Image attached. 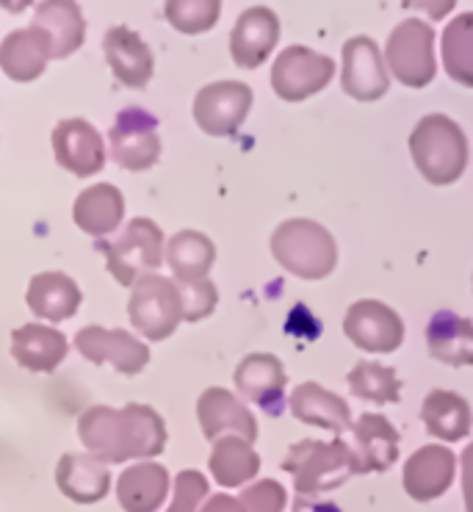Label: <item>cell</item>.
Returning a JSON list of instances; mask_svg holds the SVG:
<instances>
[{
  "label": "cell",
  "mask_w": 473,
  "mask_h": 512,
  "mask_svg": "<svg viewBox=\"0 0 473 512\" xmlns=\"http://www.w3.org/2000/svg\"><path fill=\"white\" fill-rule=\"evenodd\" d=\"M78 438L100 463L117 465L164 452V418L147 405H95L78 416Z\"/></svg>",
  "instance_id": "6da1fadb"
},
{
  "label": "cell",
  "mask_w": 473,
  "mask_h": 512,
  "mask_svg": "<svg viewBox=\"0 0 473 512\" xmlns=\"http://www.w3.org/2000/svg\"><path fill=\"white\" fill-rule=\"evenodd\" d=\"M283 468L294 477V488L299 496H319L341 488L346 479L355 474H366L363 463L352 446L341 438L335 441H299L288 449Z\"/></svg>",
  "instance_id": "7a4b0ae2"
},
{
  "label": "cell",
  "mask_w": 473,
  "mask_h": 512,
  "mask_svg": "<svg viewBox=\"0 0 473 512\" xmlns=\"http://www.w3.org/2000/svg\"><path fill=\"white\" fill-rule=\"evenodd\" d=\"M410 153L418 172L432 186H449L468 167V139L460 125L443 114H429L415 125Z\"/></svg>",
  "instance_id": "3957f363"
},
{
  "label": "cell",
  "mask_w": 473,
  "mask_h": 512,
  "mask_svg": "<svg viewBox=\"0 0 473 512\" xmlns=\"http://www.w3.org/2000/svg\"><path fill=\"white\" fill-rule=\"evenodd\" d=\"M274 261L302 280H321L338 263V244L327 227L310 219H288L272 236Z\"/></svg>",
  "instance_id": "277c9868"
},
{
  "label": "cell",
  "mask_w": 473,
  "mask_h": 512,
  "mask_svg": "<svg viewBox=\"0 0 473 512\" xmlns=\"http://www.w3.org/2000/svg\"><path fill=\"white\" fill-rule=\"evenodd\" d=\"M106 255L108 272L119 286H133L144 274H155L164 263V233L147 216L131 219L114 241H97Z\"/></svg>",
  "instance_id": "5b68a950"
},
{
  "label": "cell",
  "mask_w": 473,
  "mask_h": 512,
  "mask_svg": "<svg viewBox=\"0 0 473 512\" xmlns=\"http://www.w3.org/2000/svg\"><path fill=\"white\" fill-rule=\"evenodd\" d=\"M131 324L150 341H164L183 322V302L175 280L164 274H144L133 283L128 302Z\"/></svg>",
  "instance_id": "8992f818"
},
{
  "label": "cell",
  "mask_w": 473,
  "mask_h": 512,
  "mask_svg": "<svg viewBox=\"0 0 473 512\" xmlns=\"http://www.w3.org/2000/svg\"><path fill=\"white\" fill-rule=\"evenodd\" d=\"M388 70L404 86L432 84L435 78V31L424 20H404L393 28L388 48H385Z\"/></svg>",
  "instance_id": "52a82bcc"
},
{
  "label": "cell",
  "mask_w": 473,
  "mask_h": 512,
  "mask_svg": "<svg viewBox=\"0 0 473 512\" xmlns=\"http://www.w3.org/2000/svg\"><path fill=\"white\" fill-rule=\"evenodd\" d=\"M108 153L119 167L131 172L155 167L161 158L158 120L139 106L122 108L108 131Z\"/></svg>",
  "instance_id": "ba28073f"
},
{
  "label": "cell",
  "mask_w": 473,
  "mask_h": 512,
  "mask_svg": "<svg viewBox=\"0 0 473 512\" xmlns=\"http://www.w3.org/2000/svg\"><path fill=\"white\" fill-rule=\"evenodd\" d=\"M335 75V61L324 53L305 48V45H291L285 48L272 70V89L288 103L308 100L310 95L321 92L330 84Z\"/></svg>",
  "instance_id": "9c48e42d"
},
{
  "label": "cell",
  "mask_w": 473,
  "mask_h": 512,
  "mask_svg": "<svg viewBox=\"0 0 473 512\" xmlns=\"http://www.w3.org/2000/svg\"><path fill=\"white\" fill-rule=\"evenodd\" d=\"M252 108V89L241 81H216L194 97V120L208 136H233Z\"/></svg>",
  "instance_id": "30bf717a"
},
{
  "label": "cell",
  "mask_w": 473,
  "mask_h": 512,
  "mask_svg": "<svg viewBox=\"0 0 473 512\" xmlns=\"http://www.w3.org/2000/svg\"><path fill=\"white\" fill-rule=\"evenodd\" d=\"M343 333L363 352H393L404 341V324L399 313L379 299H360L346 310Z\"/></svg>",
  "instance_id": "8fae6325"
},
{
  "label": "cell",
  "mask_w": 473,
  "mask_h": 512,
  "mask_svg": "<svg viewBox=\"0 0 473 512\" xmlns=\"http://www.w3.org/2000/svg\"><path fill=\"white\" fill-rule=\"evenodd\" d=\"M75 349L81 352L83 358L92 363H111L119 374H139V371L150 363V349L144 341H139L136 335L128 330H106V327H83L75 335Z\"/></svg>",
  "instance_id": "7c38bea8"
},
{
  "label": "cell",
  "mask_w": 473,
  "mask_h": 512,
  "mask_svg": "<svg viewBox=\"0 0 473 512\" xmlns=\"http://www.w3.org/2000/svg\"><path fill=\"white\" fill-rule=\"evenodd\" d=\"M341 86L349 97H355L360 103H371L388 92L391 78L385 70L382 50L377 48L374 39L368 36H352L343 45V70Z\"/></svg>",
  "instance_id": "4fadbf2b"
},
{
  "label": "cell",
  "mask_w": 473,
  "mask_h": 512,
  "mask_svg": "<svg viewBox=\"0 0 473 512\" xmlns=\"http://www.w3.org/2000/svg\"><path fill=\"white\" fill-rule=\"evenodd\" d=\"M53 153L59 167H64L78 178H92L106 167V142L97 133L95 125L86 120H61L53 128Z\"/></svg>",
  "instance_id": "5bb4252c"
},
{
  "label": "cell",
  "mask_w": 473,
  "mask_h": 512,
  "mask_svg": "<svg viewBox=\"0 0 473 512\" xmlns=\"http://www.w3.org/2000/svg\"><path fill=\"white\" fill-rule=\"evenodd\" d=\"M197 418H200L202 435L208 441H219L225 435H238L244 441H258V421L249 413L247 405H241L236 396L225 388H208L197 402Z\"/></svg>",
  "instance_id": "9a60e30c"
},
{
  "label": "cell",
  "mask_w": 473,
  "mask_h": 512,
  "mask_svg": "<svg viewBox=\"0 0 473 512\" xmlns=\"http://www.w3.org/2000/svg\"><path fill=\"white\" fill-rule=\"evenodd\" d=\"M280 39V17L266 6H252L236 20L230 34V53L241 70H255L272 56Z\"/></svg>",
  "instance_id": "2e32d148"
},
{
  "label": "cell",
  "mask_w": 473,
  "mask_h": 512,
  "mask_svg": "<svg viewBox=\"0 0 473 512\" xmlns=\"http://www.w3.org/2000/svg\"><path fill=\"white\" fill-rule=\"evenodd\" d=\"M457 457L446 446H421L404 465V490L415 501L440 499L454 482Z\"/></svg>",
  "instance_id": "e0dca14e"
},
{
  "label": "cell",
  "mask_w": 473,
  "mask_h": 512,
  "mask_svg": "<svg viewBox=\"0 0 473 512\" xmlns=\"http://www.w3.org/2000/svg\"><path fill=\"white\" fill-rule=\"evenodd\" d=\"M103 50H106L108 67L117 75L119 84L131 86V89H142L150 84L155 70L153 50L147 48V42L128 25L108 28L103 36Z\"/></svg>",
  "instance_id": "ac0fdd59"
},
{
  "label": "cell",
  "mask_w": 473,
  "mask_h": 512,
  "mask_svg": "<svg viewBox=\"0 0 473 512\" xmlns=\"http://www.w3.org/2000/svg\"><path fill=\"white\" fill-rule=\"evenodd\" d=\"M53 59V42L42 28H20L0 42V70L17 84L36 81Z\"/></svg>",
  "instance_id": "d6986e66"
},
{
  "label": "cell",
  "mask_w": 473,
  "mask_h": 512,
  "mask_svg": "<svg viewBox=\"0 0 473 512\" xmlns=\"http://www.w3.org/2000/svg\"><path fill=\"white\" fill-rule=\"evenodd\" d=\"M233 382L249 402L261 405L266 413H274V416L280 413L285 382H288L280 358L266 355V352H252L238 363Z\"/></svg>",
  "instance_id": "ffe728a7"
},
{
  "label": "cell",
  "mask_w": 473,
  "mask_h": 512,
  "mask_svg": "<svg viewBox=\"0 0 473 512\" xmlns=\"http://www.w3.org/2000/svg\"><path fill=\"white\" fill-rule=\"evenodd\" d=\"M67 338L56 327L45 324H23L12 333V358L28 371L50 374L67 358Z\"/></svg>",
  "instance_id": "44dd1931"
},
{
  "label": "cell",
  "mask_w": 473,
  "mask_h": 512,
  "mask_svg": "<svg viewBox=\"0 0 473 512\" xmlns=\"http://www.w3.org/2000/svg\"><path fill=\"white\" fill-rule=\"evenodd\" d=\"M291 413L302 424L310 427L330 429L335 435H343L346 429H352V410L343 402L338 393L321 388L319 382H302L291 393Z\"/></svg>",
  "instance_id": "7402d4cb"
},
{
  "label": "cell",
  "mask_w": 473,
  "mask_h": 512,
  "mask_svg": "<svg viewBox=\"0 0 473 512\" xmlns=\"http://www.w3.org/2000/svg\"><path fill=\"white\" fill-rule=\"evenodd\" d=\"M56 485L67 499L78 504H97L108 496V465L92 454H64L56 465Z\"/></svg>",
  "instance_id": "603a6c76"
},
{
  "label": "cell",
  "mask_w": 473,
  "mask_h": 512,
  "mask_svg": "<svg viewBox=\"0 0 473 512\" xmlns=\"http://www.w3.org/2000/svg\"><path fill=\"white\" fill-rule=\"evenodd\" d=\"M122 216H125V197L111 183H95L83 189L72 205L75 225L95 239L111 236L122 225Z\"/></svg>",
  "instance_id": "cb8c5ba5"
},
{
  "label": "cell",
  "mask_w": 473,
  "mask_h": 512,
  "mask_svg": "<svg viewBox=\"0 0 473 512\" xmlns=\"http://www.w3.org/2000/svg\"><path fill=\"white\" fill-rule=\"evenodd\" d=\"M429 355L446 366H473V322L451 310H438L426 324Z\"/></svg>",
  "instance_id": "d4e9b609"
},
{
  "label": "cell",
  "mask_w": 473,
  "mask_h": 512,
  "mask_svg": "<svg viewBox=\"0 0 473 512\" xmlns=\"http://www.w3.org/2000/svg\"><path fill=\"white\" fill-rule=\"evenodd\" d=\"M25 299H28V308L34 310V316H42L48 322H64V319H72L75 310L81 308L83 294L78 283L64 272H42L31 277Z\"/></svg>",
  "instance_id": "484cf974"
},
{
  "label": "cell",
  "mask_w": 473,
  "mask_h": 512,
  "mask_svg": "<svg viewBox=\"0 0 473 512\" xmlns=\"http://www.w3.org/2000/svg\"><path fill=\"white\" fill-rule=\"evenodd\" d=\"M357 457L363 463L366 474H382L388 471L399 457V432L391 421L379 413H363L357 418L355 427Z\"/></svg>",
  "instance_id": "4316f807"
},
{
  "label": "cell",
  "mask_w": 473,
  "mask_h": 512,
  "mask_svg": "<svg viewBox=\"0 0 473 512\" xmlns=\"http://www.w3.org/2000/svg\"><path fill=\"white\" fill-rule=\"evenodd\" d=\"M169 493V471L158 463H136L122 471L117 499L125 512H155Z\"/></svg>",
  "instance_id": "83f0119b"
},
{
  "label": "cell",
  "mask_w": 473,
  "mask_h": 512,
  "mask_svg": "<svg viewBox=\"0 0 473 512\" xmlns=\"http://www.w3.org/2000/svg\"><path fill=\"white\" fill-rule=\"evenodd\" d=\"M36 28H42L53 42V59H67L83 45L86 20L78 3L70 0H48L36 6Z\"/></svg>",
  "instance_id": "f1b7e54d"
},
{
  "label": "cell",
  "mask_w": 473,
  "mask_h": 512,
  "mask_svg": "<svg viewBox=\"0 0 473 512\" xmlns=\"http://www.w3.org/2000/svg\"><path fill=\"white\" fill-rule=\"evenodd\" d=\"M421 421L429 429V435L454 443L468 438L473 427V413L471 405L462 399L460 393L432 391L421 407Z\"/></svg>",
  "instance_id": "f546056e"
},
{
  "label": "cell",
  "mask_w": 473,
  "mask_h": 512,
  "mask_svg": "<svg viewBox=\"0 0 473 512\" xmlns=\"http://www.w3.org/2000/svg\"><path fill=\"white\" fill-rule=\"evenodd\" d=\"M258 471H261V457L249 441L238 435H225L213 443L211 474L222 488H241L249 479L258 477Z\"/></svg>",
  "instance_id": "4dcf8cb0"
},
{
  "label": "cell",
  "mask_w": 473,
  "mask_h": 512,
  "mask_svg": "<svg viewBox=\"0 0 473 512\" xmlns=\"http://www.w3.org/2000/svg\"><path fill=\"white\" fill-rule=\"evenodd\" d=\"M166 261L172 266L178 283H197L211 272L213 261H216V247L205 233L180 230L166 244Z\"/></svg>",
  "instance_id": "1f68e13d"
},
{
  "label": "cell",
  "mask_w": 473,
  "mask_h": 512,
  "mask_svg": "<svg viewBox=\"0 0 473 512\" xmlns=\"http://www.w3.org/2000/svg\"><path fill=\"white\" fill-rule=\"evenodd\" d=\"M443 64L457 84L473 86V12L454 17L443 31Z\"/></svg>",
  "instance_id": "d6a6232c"
},
{
  "label": "cell",
  "mask_w": 473,
  "mask_h": 512,
  "mask_svg": "<svg viewBox=\"0 0 473 512\" xmlns=\"http://www.w3.org/2000/svg\"><path fill=\"white\" fill-rule=\"evenodd\" d=\"M346 382L357 399H368L377 405H396L402 399V382L391 366H379V363H368V360L357 363L355 369L349 371Z\"/></svg>",
  "instance_id": "836d02e7"
},
{
  "label": "cell",
  "mask_w": 473,
  "mask_h": 512,
  "mask_svg": "<svg viewBox=\"0 0 473 512\" xmlns=\"http://www.w3.org/2000/svg\"><path fill=\"white\" fill-rule=\"evenodd\" d=\"M164 14L180 34H205L219 20L222 3L219 0H169Z\"/></svg>",
  "instance_id": "e575fe53"
},
{
  "label": "cell",
  "mask_w": 473,
  "mask_h": 512,
  "mask_svg": "<svg viewBox=\"0 0 473 512\" xmlns=\"http://www.w3.org/2000/svg\"><path fill=\"white\" fill-rule=\"evenodd\" d=\"M180 302H183V319L186 322H202L205 316H211L219 302L216 286L211 280H197V283H178Z\"/></svg>",
  "instance_id": "d590c367"
},
{
  "label": "cell",
  "mask_w": 473,
  "mask_h": 512,
  "mask_svg": "<svg viewBox=\"0 0 473 512\" xmlns=\"http://www.w3.org/2000/svg\"><path fill=\"white\" fill-rule=\"evenodd\" d=\"M208 479L200 471L186 468L175 477V499L169 504V512H200L208 501Z\"/></svg>",
  "instance_id": "8d00e7d4"
},
{
  "label": "cell",
  "mask_w": 473,
  "mask_h": 512,
  "mask_svg": "<svg viewBox=\"0 0 473 512\" xmlns=\"http://www.w3.org/2000/svg\"><path fill=\"white\" fill-rule=\"evenodd\" d=\"M238 501L244 504V510L247 512H283L285 510V488L280 482H274V479H261V482H255V485H249Z\"/></svg>",
  "instance_id": "74e56055"
},
{
  "label": "cell",
  "mask_w": 473,
  "mask_h": 512,
  "mask_svg": "<svg viewBox=\"0 0 473 512\" xmlns=\"http://www.w3.org/2000/svg\"><path fill=\"white\" fill-rule=\"evenodd\" d=\"M462 493H465V510L473 512V443L462 452Z\"/></svg>",
  "instance_id": "f35d334b"
},
{
  "label": "cell",
  "mask_w": 473,
  "mask_h": 512,
  "mask_svg": "<svg viewBox=\"0 0 473 512\" xmlns=\"http://www.w3.org/2000/svg\"><path fill=\"white\" fill-rule=\"evenodd\" d=\"M200 512H247L244 510V504L233 496H227V493H216V496H208V501L202 504Z\"/></svg>",
  "instance_id": "ab89813d"
},
{
  "label": "cell",
  "mask_w": 473,
  "mask_h": 512,
  "mask_svg": "<svg viewBox=\"0 0 473 512\" xmlns=\"http://www.w3.org/2000/svg\"><path fill=\"white\" fill-rule=\"evenodd\" d=\"M294 512H341V507L332 501L313 499V496H299L294 501Z\"/></svg>",
  "instance_id": "60d3db41"
}]
</instances>
